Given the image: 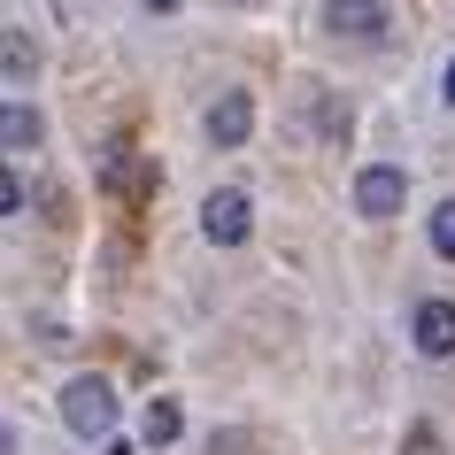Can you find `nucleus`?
<instances>
[{"instance_id":"nucleus-4","label":"nucleus","mask_w":455,"mask_h":455,"mask_svg":"<svg viewBox=\"0 0 455 455\" xmlns=\"http://www.w3.org/2000/svg\"><path fill=\"white\" fill-rule=\"evenodd\" d=\"M409 332H417V355L448 363V355H455V301H417Z\"/></svg>"},{"instance_id":"nucleus-6","label":"nucleus","mask_w":455,"mask_h":455,"mask_svg":"<svg viewBox=\"0 0 455 455\" xmlns=\"http://www.w3.org/2000/svg\"><path fill=\"white\" fill-rule=\"evenodd\" d=\"M247 132H255V100H247V93H224L209 108V140L216 147H247Z\"/></svg>"},{"instance_id":"nucleus-14","label":"nucleus","mask_w":455,"mask_h":455,"mask_svg":"<svg viewBox=\"0 0 455 455\" xmlns=\"http://www.w3.org/2000/svg\"><path fill=\"white\" fill-rule=\"evenodd\" d=\"M147 8H155V16H170V8H186V0H147Z\"/></svg>"},{"instance_id":"nucleus-9","label":"nucleus","mask_w":455,"mask_h":455,"mask_svg":"<svg viewBox=\"0 0 455 455\" xmlns=\"http://www.w3.org/2000/svg\"><path fill=\"white\" fill-rule=\"evenodd\" d=\"M147 186H155V170H140L132 155H116V163H108V193H147Z\"/></svg>"},{"instance_id":"nucleus-1","label":"nucleus","mask_w":455,"mask_h":455,"mask_svg":"<svg viewBox=\"0 0 455 455\" xmlns=\"http://www.w3.org/2000/svg\"><path fill=\"white\" fill-rule=\"evenodd\" d=\"M62 425H70L77 440H108V425H116V394H108V379H70V386H62Z\"/></svg>"},{"instance_id":"nucleus-7","label":"nucleus","mask_w":455,"mask_h":455,"mask_svg":"<svg viewBox=\"0 0 455 455\" xmlns=\"http://www.w3.org/2000/svg\"><path fill=\"white\" fill-rule=\"evenodd\" d=\"M178 425H186V417H178V402H147V417H140L147 448H170V440H178Z\"/></svg>"},{"instance_id":"nucleus-8","label":"nucleus","mask_w":455,"mask_h":455,"mask_svg":"<svg viewBox=\"0 0 455 455\" xmlns=\"http://www.w3.org/2000/svg\"><path fill=\"white\" fill-rule=\"evenodd\" d=\"M0 140L16 147V155H24V147H31V140H39V116H31L24 100H8V108H0Z\"/></svg>"},{"instance_id":"nucleus-11","label":"nucleus","mask_w":455,"mask_h":455,"mask_svg":"<svg viewBox=\"0 0 455 455\" xmlns=\"http://www.w3.org/2000/svg\"><path fill=\"white\" fill-rule=\"evenodd\" d=\"M0 216H24V178H16V170L0 178Z\"/></svg>"},{"instance_id":"nucleus-15","label":"nucleus","mask_w":455,"mask_h":455,"mask_svg":"<svg viewBox=\"0 0 455 455\" xmlns=\"http://www.w3.org/2000/svg\"><path fill=\"white\" fill-rule=\"evenodd\" d=\"M448 100H455V62H448Z\"/></svg>"},{"instance_id":"nucleus-13","label":"nucleus","mask_w":455,"mask_h":455,"mask_svg":"<svg viewBox=\"0 0 455 455\" xmlns=\"http://www.w3.org/2000/svg\"><path fill=\"white\" fill-rule=\"evenodd\" d=\"M409 455H440V440H432V432L417 425V432H409Z\"/></svg>"},{"instance_id":"nucleus-10","label":"nucleus","mask_w":455,"mask_h":455,"mask_svg":"<svg viewBox=\"0 0 455 455\" xmlns=\"http://www.w3.org/2000/svg\"><path fill=\"white\" fill-rule=\"evenodd\" d=\"M432 247L455 263V201H440V209H432Z\"/></svg>"},{"instance_id":"nucleus-5","label":"nucleus","mask_w":455,"mask_h":455,"mask_svg":"<svg viewBox=\"0 0 455 455\" xmlns=\"http://www.w3.org/2000/svg\"><path fill=\"white\" fill-rule=\"evenodd\" d=\"M324 24L347 39H379L386 31V0H324Z\"/></svg>"},{"instance_id":"nucleus-2","label":"nucleus","mask_w":455,"mask_h":455,"mask_svg":"<svg viewBox=\"0 0 455 455\" xmlns=\"http://www.w3.org/2000/svg\"><path fill=\"white\" fill-rule=\"evenodd\" d=\"M201 232H209L216 247H247V232H255L247 193H209V201H201Z\"/></svg>"},{"instance_id":"nucleus-3","label":"nucleus","mask_w":455,"mask_h":455,"mask_svg":"<svg viewBox=\"0 0 455 455\" xmlns=\"http://www.w3.org/2000/svg\"><path fill=\"white\" fill-rule=\"evenodd\" d=\"M402 201H409V178H402L394 163H371V170L355 178V209H363V216H402Z\"/></svg>"},{"instance_id":"nucleus-12","label":"nucleus","mask_w":455,"mask_h":455,"mask_svg":"<svg viewBox=\"0 0 455 455\" xmlns=\"http://www.w3.org/2000/svg\"><path fill=\"white\" fill-rule=\"evenodd\" d=\"M24 70H31V54H24V39L8 31V85H24Z\"/></svg>"}]
</instances>
